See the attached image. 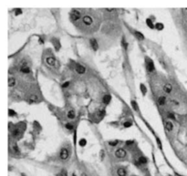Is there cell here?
Wrapping results in <instances>:
<instances>
[{"mask_svg":"<svg viewBox=\"0 0 187 176\" xmlns=\"http://www.w3.org/2000/svg\"><path fill=\"white\" fill-rule=\"evenodd\" d=\"M116 26L113 23L111 22H107L105 23L103 26H101V32L104 34H111L112 32H114Z\"/></svg>","mask_w":187,"mask_h":176,"instance_id":"1","label":"cell"},{"mask_svg":"<svg viewBox=\"0 0 187 176\" xmlns=\"http://www.w3.org/2000/svg\"><path fill=\"white\" fill-rule=\"evenodd\" d=\"M145 60H146V67H147L148 71L152 72L154 70V64H153V62L151 61L150 58H145Z\"/></svg>","mask_w":187,"mask_h":176,"instance_id":"2","label":"cell"},{"mask_svg":"<svg viewBox=\"0 0 187 176\" xmlns=\"http://www.w3.org/2000/svg\"><path fill=\"white\" fill-rule=\"evenodd\" d=\"M68 157H69V151H68V149L66 148H63L61 151H60V159L61 160H67Z\"/></svg>","mask_w":187,"mask_h":176,"instance_id":"3","label":"cell"},{"mask_svg":"<svg viewBox=\"0 0 187 176\" xmlns=\"http://www.w3.org/2000/svg\"><path fill=\"white\" fill-rule=\"evenodd\" d=\"M115 156L117 158H119V159L124 158L125 156H126V151L123 149H118V150L115 151Z\"/></svg>","mask_w":187,"mask_h":176,"instance_id":"4","label":"cell"},{"mask_svg":"<svg viewBox=\"0 0 187 176\" xmlns=\"http://www.w3.org/2000/svg\"><path fill=\"white\" fill-rule=\"evenodd\" d=\"M71 18L74 21L79 19L80 18V12H78V10H72L71 11Z\"/></svg>","mask_w":187,"mask_h":176,"instance_id":"5","label":"cell"},{"mask_svg":"<svg viewBox=\"0 0 187 176\" xmlns=\"http://www.w3.org/2000/svg\"><path fill=\"white\" fill-rule=\"evenodd\" d=\"M22 133V131H21V129L19 128H15V129L12 130V136L14 137V138H17V137H19Z\"/></svg>","mask_w":187,"mask_h":176,"instance_id":"6","label":"cell"},{"mask_svg":"<svg viewBox=\"0 0 187 176\" xmlns=\"http://www.w3.org/2000/svg\"><path fill=\"white\" fill-rule=\"evenodd\" d=\"M46 62H47L49 66L54 67V66L56 65V59H55V57H47V59H46Z\"/></svg>","mask_w":187,"mask_h":176,"instance_id":"7","label":"cell"},{"mask_svg":"<svg viewBox=\"0 0 187 176\" xmlns=\"http://www.w3.org/2000/svg\"><path fill=\"white\" fill-rule=\"evenodd\" d=\"M83 23L87 26H89L92 24V18L89 16H83Z\"/></svg>","mask_w":187,"mask_h":176,"instance_id":"8","label":"cell"},{"mask_svg":"<svg viewBox=\"0 0 187 176\" xmlns=\"http://www.w3.org/2000/svg\"><path fill=\"white\" fill-rule=\"evenodd\" d=\"M76 70H77V72H78V74H84L85 71H86V68H85V67H83L82 65L78 64V65L76 66Z\"/></svg>","mask_w":187,"mask_h":176,"instance_id":"9","label":"cell"},{"mask_svg":"<svg viewBox=\"0 0 187 176\" xmlns=\"http://www.w3.org/2000/svg\"><path fill=\"white\" fill-rule=\"evenodd\" d=\"M51 42L53 43V45H54V47L56 48V50L57 51V50L60 48V43H59V41L57 40V38H52Z\"/></svg>","mask_w":187,"mask_h":176,"instance_id":"10","label":"cell"},{"mask_svg":"<svg viewBox=\"0 0 187 176\" xmlns=\"http://www.w3.org/2000/svg\"><path fill=\"white\" fill-rule=\"evenodd\" d=\"M89 42H90V45H91V47H92V48H93L94 50H97V49H98V47H99L97 40H96V39H94V38H91Z\"/></svg>","mask_w":187,"mask_h":176,"instance_id":"11","label":"cell"},{"mask_svg":"<svg viewBox=\"0 0 187 176\" xmlns=\"http://www.w3.org/2000/svg\"><path fill=\"white\" fill-rule=\"evenodd\" d=\"M171 89H172V87H171V85L170 83H167V84H165V85L163 86V90H164V92H166V93H170L171 91Z\"/></svg>","mask_w":187,"mask_h":176,"instance_id":"12","label":"cell"},{"mask_svg":"<svg viewBox=\"0 0 187 176\" xmlns=\"http://www.w3.org/2000/svg\"><path fill=\"white\" fill-rule=\"evenodd\" d=\"M165 128H166V129L168 131H171L173 129V125H172V123H171V121H168L167 120L166 122H165Z\"/></svg>","mask_w":187,"mask_h":176,"instance_id":"13","label":"cell"},{"mask_svg":"<svg viewBox=\"0 0 187 176\" xmlns=\"http://www.w3.org/2000/svg\"><path fill=\"white\" fill-rule=\"evenodd\" d=\"M117 172H118V175L119 176H126V174H127V171H126L124 168H119Z\"/></svg>","mask_w":187,"mask_h":176,"instance_id":"14","label":"cell"},{"mask_svg":"<svg viewBox=\"0 0 187 176\" xmlns=\"http://www.w3.org/2000/svg\"><path fill=\"white\" fill-rule=\"evenodd\" d=\"M165 102H166V98L164 97V96H161L160 98H158V103H159V105H164L165 104Z\"/></svg>","mask_w":187,"mask_h":176,"instance_id":"15","label":"cell"},{"mask_svg":"<svg viewBox=\"0 0 187 176\" xmlns=\"http://www.w3.org/2000/svg\"><path fill=\"white\" fill-rule=\"evenodd\" d=\"M15 85H16V79H15V78L10 77L8 78V86L9 87H14Z\"/></svg>","mask_w":187,"mask_h":176,"instance_id":"16","label":"cell"},{"mask_svg":"<svg viewBox=\"0 0 187 176\" xmlns=\"http://www.w3.org/2000/svg\"><path fill=\"white\" fill-rule=\"evenodd\" d=\"M110 99H111L110 95H105V96L103 97V98H102V101H103L105 104H108V103H109Z\"/></svg>","mask_w":187,"mask_h":176,"instance_id":"17","label":"cell"},{"mask_svg":"<svg viewBox=\"0 0 187 176\" xmlns=\"http://www.w3.org/2000/svg\"><path fill=\"white\" fill-rule=\"evenodd\" d=\"M134 35H135L136 37H137L138 39H140V40H143V39H144V36H143L141 33H140V32L135 31L134 32Z\"/></svg>","mask_w":187,"mask_h":176,"instance_id":"18","label":"cell"},{"mask_svg":"<svg viewBox=\"0 0 187 176\" xmlns=\"http://www.w3.org/2000/svg\"><path fill=\"white\" fill-rule=\"evenodd\" d=\"M68 119H73L74 118H75V112H74V110H69L68 112Z\"/></svg>","mask_w":187,"mask_h":176,"instance_id":"19","label":"cell"},{"mask_svg":"<svg viewBox=\"0 0 187 176\" xmlns=\"http://www.w3.org/2000/svg\"><path fill=\"white\" fill-rule=\"evenodd\" d=\"M21 71L23 73H26V74H28V73H30V68L28 67H22L21 68Z\"/></svg>","mask_w":187,"mask_h":176,"instance_id":"20","label":"cell"},{"mask_svg":"<svg viewBox=\"0 0 187 176\" xmlns=\"http://www.w3.org/2000/svg\"><path fill=\"white\" fill-rule=\"evenodd\" d=\"M146 24L148 25V26H149L150 28H153V27H154V26H153V24H152V22H151V20L150 18H147V19H146Z\"/></svg>","mask_w":187,"mask_h":176,"instance_id":"21","label":"cell"},{"mask_svg":"<svg viewBox=\"0 0 187 176\" xmlns=\"http://www.w3.org/2000/svg\"><path fill=\"white\" fill-rule=\"evenodd\" d=\"M131 106H132V108L135 109L136 111H139V107H138V105H137V103H136V101L131 100Z\"/></svg>","mask_w":187,"mask_h":176,"instance_id":"22","label":"cell"},{"mask_svg":"<svg viewBox=\"0 0 187 176\" xmlns=\"http://www.w3.org/2000/svg\"><path fill=\"white\" fill-rule=\"evenodd\" d=\"M139 162H140V164H145L146 162H147V159H146L145 157H140L139 158Z\"/></svg>","mask_w":187,"mask_h":176,"instance_id":"23","label":"cell"},{"mask_svg":"<svg viewBox=\"0 0 187 176\" xmlns=\"http://www.w3.org/2000/svg\"><path fill=\"white\" fill-rule=\"evenodd\" d=\"M140 88H141V92H142V94L145 95L146 92H147V88H146V87L143 85V84H141V85H140Z\"/></svg>","mask_w":187,"mask_h":176,"instance_id":"24","label":"cell"},{"mask_svg":"<svg viewBox=\"0 0 187 176\" xmlns=\"http://www.w3.org/2000/svg\"><path fill=\"white\" fill-rule=\"evenodd\" d=\"M57 176H68V173H67V171L65 170H61L60 172L57 174Z\"/></svg>","mask_w":187,"mask_h":176,"instance_id":"25","label":"cell"},{"mask_svg":"<svg viewBox=\"0 0 187 176\" xmlns=\"http://www.w3.org/2000/svg\"><path fill=\"white\" fill-rule=\"evenodd\" d=\"M156 28H157L158 30H161V29L163 28V25H162L161 23H157V24H156Z\"/></svg>","mask_w":187,"mask_h":176,"instance_id":"26","label":"cell"},{"mask_svg":"<svg viewBox=\"0 0 187 176\" xmlns=\"http://www.w3.org/2000/svg\"><path fill=\"white\" fill-rule=\"evenodd\" d=\"M123 126H124L125 128H129L130 126H132V123H131L130 121H126V122L123 123Z\"/></svg>","mask_w":187,"mask_h":176,"instance_id":"27","label":"cell"},{"mask_svg":"<svg viewBox=\"0 0 187 176\" xmlns=\"http://www.w3.org/2000/svg\"><path fill=\"white\" fill-rule=\"evenodd\" d=\"M86 142H87V141H86V140H85V139H81V140H79V142H78V143H79V145H80V146L84 147V146L86 145Z\"/></svg>","mask_w":187,"mask_h":176,"instance_id":"28","label":"cell"},{"mask_svg":"<svg viewBox=\"0 0 187 176\" xmlns=\"http://www.w3.org/2000/svg\"><path fill=\"white\" fill-rule=\"evenodd\" d=\"M29 98H30L31 101H36V100H37V96H36V95H32V96L29 97Z\"/></svg>","mask_w":187,"mask_h":176,"instance_id":"29","label":"cell"},{"mask_svg":"<svg viewBox=\"0 0 187 176\" xmlns=\"http://www.w3.org/2000/svg\"><path fill=\"white\" fill-rule=\"evenodd\" d=\"M66 128L68 129H73V125L70 124V123H67L66 124Z\"/></svg>","mask_w":187,"mask_h":176,"instance_id":"30","label":"cell"},{"mask_svg":"<svg viewBox=\"0 0 187 176\" xmlns=\"http://www.w3.org/2000/svg\"><path fill=\"white\" fill-rule=\"evenodd\" d=\"M8 113H9V116H14V115H16V112H15L13 109H9Z\"/></svg>","mask_w":187,"mask_h":176,"instance_id":"31","label":"cell"},{"mask_svg":"<svg viewBox=\"0 0 187 176\" xmlns=\"http://www.w3.org/2000/svg\"><path fill=\"white\" fill-rule=\"evenodd\" d=\"M104 114H105V112H104V109H102V110H99V116L101 118V117H103Z\"/></svg>","mask_w":187,"mask_h":176,"instance_id":"32","label":"cell"},{"mask_svg":"<svg viewBox=\"0 0 187 176\" xmlns=\"http://www.w3.org/2000/svg\"><path fill=\"white\" fill-rule=\"evenodd\" d=\"M168 117H169V118H171V119H175V117L173 116V114H171V113L168 114Z\"/></svg>","mask_w":187,"mask_h":176,"instance_id":"33","label":"cell"},{"mask_svg":"<svg viewBox=\"0 0 187 176\" xmlns=\"http://www.w3.org/2000/svg\"><path fill=\"white\" fill-rule=\"evenodd\" d=\"M19 14H22V10H20V9L18 8V9H16V15L17 16V15H19Z\"/></svg>","mask_w":187,"mask_h":176,"instance_id":"34","label":"cell"},{"mask_svg":"<svg viewBox=\"0 0 187 176\" xmlns=\"http://www.w3.org/2000/svg\"><path fill=\"white\" fill-rule=\"evenodd\" d=\"M133 143V140H128L127 142H126V144L127 145H130V144H132Z\"/></svg>","mask_w":187,"mask_h":176,"instance_id":"35","label":"cell"},{"mask_svg":"<svg viewBox=\"0 0 187 176\" xmlns=\"http://www.w3.org/2000/svg\"><path fill=\"white\" fill-rule=\"evenodd\" d=\"M157 142H158V145H159V147H160V149L161 148V143L160 142V140L159 139H157Z\"/></svg>","mask_w":187,"mask_h":176,"instance_id":"36","label":"cell"},{"mask_svg":"<svg viewBox=\"0 0 187 176\" xmlns=\"http://www.w3.org/2000/svg\"><path fill=\"white\" fill-rule=\"evenodd\" d=\"M68 82L64 83V84H63V85H62V87H63V88H66V87H68Z\"/></svg>","mask_w":187,"mask_h":176,"instance_id":"37","label":"cell"},{"mask_svg":"<svg viewBox=\"0 0 187 176\" xmlns=\"http://www.w3.org/2000/svg\"><path fill=\"white\" fill-rule=\"evenodd\" d=\"M118 143V141L116 140V141H114V142H109V145H116Z\"/></svg>","mask_w":187,"mask_h":176,"instance_id":"38","label":"cell"},{"mask_svg":"<svg viewBox=\"0 0 187 176\" xmlns=\"http://www.w3.org/2000/svg\"><path fill=\"white\" fill-rule=\"evenodd\" d=\"M112 10H113L112 8H107V11H109V12H111Z\"/></svg>","mask_w":187,"mask_h":176,"instance_id":"39","label":"cell"},{"mask_svg":"<svg viewBox=\"0 0 187 176\" xmlns=\"http://www.w3.org/2000/svg\"><path fill=\"white\" fill-rule=\"evenodd\" d=\"M81 176H88V175H87L85 172H82V173H81Z\"/></svg>","mask_w":187,"mask_h":176,"instance_id":"40","label":"cell"},{"mask_svg":"<svg viewBox=\"0 0 187 176\" xmlns=\"http://www.w3.org/2000/svg\"><path fill=\"white\" fill-rule=\"evenodd\" d=\"M145 176H151V175H150V174H149V173H147V174H146Z\"/></svg>","mask_w":187,"mask_h":176,"instance_id":"41","label":"cell"},{"mask_svg":"<svg viewBox=\"0 0 187 176\" xmlns=\"http://www.w3.org/2000/svg\"><path fill=\"white\" fill-rule=\"evenodd\" d=\"M72 176H76V175H75V174H73V175H72Z\"/></svg>","mask_w":187,"mask_h":176,"instance_id":"42","label":"cell"},{"mask_svg":"<svg viewBox=\"0 0 187 176\" xmlns=\"http://www.w3.org/2000/svg\"><path fill=\"white\" fill-rule=\"evenodd\" d=\"M131 176H135V175H131Z\"/></svg>","mask_w":187,"mask_h":176,"instance_id":"43","label":"cell"}]
</instances>
